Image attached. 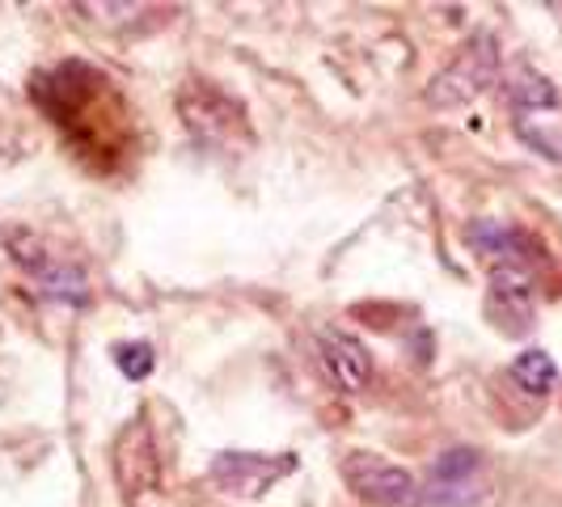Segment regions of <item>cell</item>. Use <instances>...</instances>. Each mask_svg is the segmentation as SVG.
Returning <instances> with one entry per match:
<instances>
[{
  "instance_id": "obj_7",
  "label": "cell",
  "mask_w": 562,
  "mask_h": 507,
  "mask_svg": "<svg viewBox=\"0 0 562 507\" xmlns=\"http://www.w3.org/2000/svg\"><path fill=\"white\" fill-rule=\"evenodd\" d=\"M18 262L26 267L34 280H38V288H43L47 296L68 301V305H85V301H89V288H85L81 271H77V267H68V262L56 258V254L38 250L34 241H30V246H18Z\"/></svg>"
},
{
  "instance_id": "obj_6",
  "label": "cell",
  "mask_w": 562,
  "mask_h": 507,
  "mask_svg": "<svg viewBox=\"0 0 562 507\" xmlns=\"http://www.w3.org/2000/svg\"><path fill=\"white\" fill-rule=\"evenodd\" d=\"M317 360L342 394H364L372 381V356L364 342L347 330H335V326L317 330Z\"/></svg>"
},
{
  "instance_id": "obj_4",
  "label": "cell",
  "mask_w": 562,
  "mask_h": 507,
  "mask_svg": "<svg viewBox=\"0 0 562 507\" xmlns=\"http://www.w3.org/2000/svg\"><path fill=\"white\" fill-rule=\"evenodd\" d=\"M342 482L376 507H411L419 504V482L411 470H402L394 461L376 457V452H347L342 457Z\"/></svg>"
},
{
  "instance_id": "obj_5",
  "label": "cell",
  "mask_w": 562,
  "mask_h": 507,
  "mask_svg": "<svg viewBox=\"0 0 562 507\" xmlns=\"http://www.w3.org/2000/svg\"><path fill=\"white\" fill-rule=\"evenodd\" d=\"M114 478L123 486L127 504H136L140 495H153L161 486V457H157V440L144 415H136L114 440Z\"/></svg>"
},
{
  "instance_id": "obj_12",
  "label": "cell",
  "mask_w": 562,
  "mask_h": 507,
  "mask_svg": "<svg viewBox=\"0 0 562 507\" xmlns=\"http://www.w3.org/2000/svg\"><path fill=\"white\" fill-rule=\"evenodd\" d=\"M114 364L123 368V376L144 381L157 360H153V347H148V342H119V347H114Z\"/></svg>"
},
{
  "instance_id": "obj_1",
  "label": "cell",
  "mask_w": 562,
  "mask_h": 507,
  "mask_svg": "<svg viewBox=\"0 0 562 507\" xmlns=\"http://www.w3.org/2000/svg\"><path fill=\"white\" fill-rule=\"evenodd\" d=\"M495 81H499V43H495L491 34H479V38H470V43L431 77L427 102H431L436 111H452V106L474 102V98L486 93Z\"/></svg>"
},
{
  "instance_id": "obj_2",
  "label": "cell",
  "mask_w": 562,
  "mask_h": 507,
  "mask_svg": "<svg viewBox=\"0 0 562 507\" xmlns=\"http://www.w3.org/2000/svg\"><path fill=\"white\" fill-rule=\"evenodd\" d=\"M178 114L191 127V136L203 144L228 148V144L237 140H250V123H246L241 102L207 81H191L178 93Z\"/></svg>"
},
{
  "instance_id": "obj_10",
  "label": "cell",
  "mask_w": 562,
  "mask_h": 507,
  "mask_svg": "<svg viewBox=\"0 0 562 507\" xmlns=\"http://www.w3.org/2000/svg\"><path fill=\"white\" fill-rule=\"evenodd\" d=\"M512 381L525 390V394H550L554 390V381H559V368H554V360L546 356V351H525V356H516L512 360Z\"/></svg>"
},
{
  "instance_id": "obj_9",
  "label": "cell",
  "mask_w": 562,
  "mask_h": 507,
  "mask_svg": "<svg viewBox=\"0 0 562 507\" xmlns=\"http://www.w3.org/2000/svg\"><path fill=\"white\" fill-rule=\"evenodd\" d=\"M465 237H470V246H479L482 254H491L499 267H520V262H525L529 237L516 233V228L495 225V221H479V225L465 228Z\"/></svg>"
},
{
  "instance_id": "obj_8",
  "label": "cell",
  "mask_w": 562,
  "mask_h": 507,
  "mask_svg": "<svg viewBox=\"0 0 562 507\" xmlns=\"http://www.w3.org/2000/svg\"><path fill=\"white\" fill-rule=\"evenodd\" d=\"M491 309L504 313L507 330H529L533 317V283L525 267H495L491 271Z\"/></svg>"
},
{
  "instance_id": "obj_3",
  "label": "cell",
  "mask_w": 562,
  "mask_h": 507,
  "mask_svg": "<svg viewBox=\"0 0 562 507\" xmlns=\"http://www.w3.org/2000/svg\"><path fill=\"white\" fill-rule=\"evenodd\" d=\"M296 452H221L207 470V478L216 482L225 495L237 499H262L267 491H276L283 478L296 474Z\"/></svg>"
},
{
  "instance_id": "obj_11",
  "label": "cell",
  "mask_w": 562,
  "mask_h": 507,
  "mask_svg": "<svg viewBox=\"0 0 562 507\" xmlns=\"http://www.w3.org/2000/svg\"><path fill=\"white\" fill-rule=\"evenodd\" d=\"M512 102L520 111H550V106H559V93H554V84L546 81V77H537V72H516Z\"/></svg>"
}]
</instances>
